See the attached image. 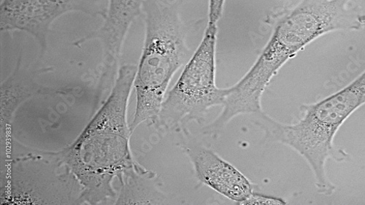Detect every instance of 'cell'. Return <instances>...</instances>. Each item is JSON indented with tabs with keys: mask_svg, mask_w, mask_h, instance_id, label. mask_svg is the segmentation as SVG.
<instances>
[{
	"mask_svg": "<svg viewBox=\"0 0 365 205\" xmlns=\"http://www.w3.org/2000/svg\"><path fill=\"white\" fill-rule=\"evenodd\" d=\"M137 71L121 67L108 99L67 151L66 160L94 201L114 197L112 182L130 173H146L132 157L127 121L128 101Z\"/></svg>",
	"mask_w": 365,
	"mask_h": 205,
	"instance_id": "2",
	"label": "cell"
},
{
	"mask_svg": "<svg viewBox=\"0 0 365 205\" xmlns=\"http://www.w3.org/2000/svg\"><path fill=\"white\" fill-rule=\"evenodd\" d=\"M364 23V9L352 0H303L279 11L273 16L272 33L257 61L227 88L222 112L203 134L218 135L235 117L262 112L267 87L291 58L324 35L357 31Z\"/></svg>",
	"mask_w": 365,
	"mask_h": 205,
	"instance_id": "1",
	"label": "cell"
},
{
	"mask_svg": "<svg viewBox=\"0 0 365 205\" xmlns=\"http://www.w3.org/2000/svg\"><path fill=\"white\" fill-rule=\"evenodd\" d=\"M143 1L110 2L105 14V21L98 33L107 50L118 57L129 28L135 19L141 14Z\"/></svg>",
	"mask_w": 365,
	"mask_h": 205,
	"instance_id": "8",
	"label": "cell"
},
{
	"mask_svg": "<svg viewBox=\"0 0 365 205\" xmlns=\"http://www.w3.org/2000/svg\"><path fill=\"white\" fill-rule=\"evenodd\" d=\"M365 103V73L363 72L344 89L324 100L300 106L301 118L284 124L264 112L256 114L257 124L270 142L288 146L310 166L318 192L331 196L336 191L327 177L326 164L331 159L345 161L348 154L334 146L337 132L349 117Z\"/></svg>",
	"mask_w": 365,
	"mask_h": 205,
	"instance_id": "3",
	"label": "cell"
},
{
	"mask_svg": "<svg viewBox=\"0 0 365 205\" xmlns=\"http://www.w3.org/2000/svg\"><path fill=\"white\" fill-rule=\"evenodd\" d=\"M225 1L210 0L202 41L162 105L158 122L174 130L191 122H201L212 107L223 106L227 89L216 83L218 23Z\"/></svg>",
	"mask_w": 365,
	"mask_h": 205,
	"instance_id": "5",
	"label": "cell"
},
{
	"mask_svg": "<svg viewBox=\"0 0 365 205\" xmlns=\"http://www.w3.org/2000/svg\"><path fill=\"white\" fill-rule=\"evenodd\" d=\"M179 4L169 0L143 1L145 38L133 85L137 106L132 134L141 124L158 122L172 78L194 53L187 44L189 28L182 19Z\"/></svg>",
	"mask_w": 365,
	"mask_h": 205,
	"instance_id": "4",
	"label": "cell"
},
{
	"mask_svg": "<svg viewBox=\"0 0 365 205\" xmlns=\"http://www.w3.org/2000/svg\"><path fill=\"white\" fill-rule=\"evenodd\" d=\"M241 204L253 205V204H268V205H284L287 204L283 199L267 196L256 192H253L245 201Z\"/></svg>",
	"mask_w": 365,
	"mask_h": 205,
	"instance_id": "9",
	"label": "cell"
},
{
	"mask_svg": "<svg viewBox=\"0 0 365 205\" xmlns=\"http://www.w3.org/2000/svg\"><path fill=\"white\" fill-rule=\"evenodd\" d=\"M82 4L72 0H6L0 6V27L1 31L19 29L26 32L44 46L51 24L68 12H86Z\"/></svg>",
	"mask_w": 365,
	"mask_h": 205,
	"instance_id": "6",
	"label": "cell"
},
{
	"mask_svg": "<svg viewBox=\"0 0 365 205\" xmlns=\"http://www.w3.org/2000/svg\"><path fill=\"white\" fill-rule=\"evenodd\" d=\"M186 152L197 179L211 189L239 204L254 192L245 175L214 151L190 145Z\"/></svg>",
	"mask_w": 365,
	"mask_h": 205,
	"instance_id": "7",
	"label": "cell"
}]
</instances>
